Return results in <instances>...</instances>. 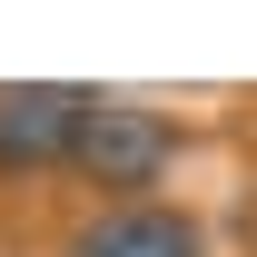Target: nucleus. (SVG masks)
Returning <instances> with one entry per match:
<instances>
[{"label":"nucleus","mask_w":257,"mask_h":257,"mask_svg":"<svg viewBox=\"0 0 257 257\" xmlns=\"http://www.w3.org/2000/svg\"><path fill=\"white\" fill-rule=\"evenodd\" d=\"M60 257H208V227L168 198H128V208H99L60 237Z\"/></svg>","instance_id":"obj_3"},{"label":"nucleus","mask_w":257,"mask_h":257,"mask_svg":"<svg viewBox=\"0 0 257 257\" xmlns=\"http://www.w3.org/2000/svg\"><path fill=\"white\" fill-rule=\"evenodd\" d=\"M168 159H178V128L159 119V109H139V99H99L89 109V139H79V178L89 188H109V208H128L139 188H159Z\"/></svg>","instance_id":"obj_2"},{"label":"nucleus","mask_w":257,"mask_h":257,"mask_svg":"<svg viewBox=\"0 0 257 257\" xmlns=\"http://www.w3.org/2000/svg\"><path fill=\"white\" fill-rule=\"evenodd\" d=\"M99 89L79 79H0V178H50L79 159Z\"/></svg>","instance_id":"obj_1"}]
</instances>
